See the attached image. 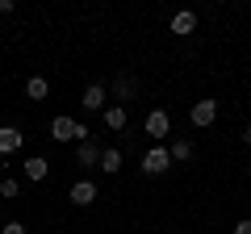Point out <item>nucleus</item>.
Here are the masks:
<instances>
[{
	"label": "nucleus",
	"mask_w": 251,
	"mask_h": 234,
	"mask_svg": "<svg viewBox=\"0 0 251 234\" xmlns=\"http://www.w3.org/2000/svg\"><path fill=\"white\" fill-rule=\"evenodd\" d=\"M67 197H72V205L84 209V205H92V201H97V184H92V180H75Z\"/></svg>",
	"instance_id": "8"
},
{
	"label": "nucleus",
	"mask_w": 251,
	"mask_h": 234,
	"mask_svg": "<svg viewBox=\"0 0 251 234\" xmlns=\"http://www.w3.org/2000/svg\"><path fill=\"white\" fill-rule=\"evenodd\" d=\"M25 146V134H21L17 126H0V155H13Z\"/></svg>",
	"instance_id": "7"
},
{
	"label": "nucleus",
	"mask_w": 251,
	"mask_h": 234,
	"mask_svg": "<svg viewBox=\"0 0 251 234\" xmlns=\"http://www.w3.org/2000/svg\"><path fill=\"white\" fill-rule=\"evenodd\" d=\"M168 155H172V163L193 159V142H188V138H168Z\"/></svg>",
	"instance_id": "13"
},
{
	"label": "nucleus",
	"mask_w": 251,
	"mask_h": 234,
	"mask_svg": "<svg viewBox=\"0 0 251 234\" xmlns=\"http://www.w3.org/2000/svg\"><path fill=\"white\" fill-rule=\"evenodd\" d=\"M46 92H50V84H46L42 75H29L25 80V96L29 100H46Z\"/></svg>",
	"instance_id": "14"
},
{
	"label": "nucleus",
	"mask_w": 251,
	"mask_h": 234,
	"mask_svg": "<svg viewBox=\"0 0 251 234\" xmlns=\"http://www.w3.org/2000/svg\"><path fill=\"white\" fill-rule=\"evenodd\" d=\"M122 163H126V155L117 151V146L100 151V171H105V176H117V171H122Z\"/></svg>",
	"instance_id": "11"
},
{
	"label": "nucleus",
	"mask_w": 251,
	"mask_h": 234,
	"mask_svg": "<svg viewBox=\"0 0 251 234\" xmlns=\"http://www.w3.org/2000/svg\"><path fill=\"white\" fill-rule=\"evenodd\" d=\"M0 234H25V222H4V230Z\"/></svg>",
	"instance_id": "17"
},
{
	"label": "nucleus",
	"mask_w": 251,
	"mask_h": 234,
	"mask_svg": "<svg viewBox=\"0 0 251 234\" xmlns=\"http://www.w3.org/2000/svg\"><path fill=\"white\" fill-rule=\"evenodd\" d=\"M234 234H251V217H243V222L234 226Z\"/></svg>",
	"instance_id": "18"
},
{
	"label": "nucleus",
	"mask_w": 251,
	"mask_h": 234,
	"mask_svg": "<svg viewBox=\"0 0 251 234\" xmlns=\"http://www.w3.org/2000/svg\"><path fill=\"white\" fill-rule=\"evenodd\" d=\"M100 117H105V126H109V130H126V105H109Z\"/></svg>",
	"instance_id": "15"
},
{
	"label": "nucleus",
	"mask_w": 251,
	"mask_h": 234,
	"mask_svg": "<svg viewBox=\"0 0 251 234\" xmlns=\"http://www.w3.org/2000/svg\"><path fill=\"white\" fill-rule=\"evenodd\" d=\"M188 121H193L197 130L214 126V121H218V100H197V105L188 109Z\"/></svg>",
	"instance_id": "5"
},
{
	"label": "nucleus",
	"mask_w": 251,
	"mask_h": 234,
	"mask_svg": "<svg viewBox=\"0 0 251 234\" xmlns=\"http://www.w3.org/2000/svg\"><path fill=\"white\" fill-rule=\"evenodd\" d=\"M0 176H4V155H0Z\"/></svg>",
	"instance_id": "20"
},
{
	"label": "nucleus",
	"mask_w": 251,
	"mask_h": 234,
	"mask_svg": "<svg viewBox=\"0 0 251 234\" xmlns=\"http://www.w3.org/2000/svg\"><path fill=\"white\" fill-rule=\"evenodd\" d=\"M50 138H54V142H75V146H80V142H92V130L84 126V121H75V117L59 113L50 121Z\"/></svg>",
	"instance_id": "1"
},
{
	"label": "nucleus",
	"mask_w": 251,
	"mask_h": 234,
	"mask_svg": "<svg viewBox=\"0 0 251 234\" xmlns=\"http://www.w3.org/2000/svg\"><path fill=\"white\" fill-rule=\"evenodd\" d=\"M147 134L155 138V146L172 138V117H168V109H151V113H147Z\"/></svg>",
	"instance_id": "3"
},
{
	"label": "nucleus",
	"mask_w": 251,
	"mask_h": 234,
	"mask_svg": "<svg viewBox=\"0 0 251 234\" xmlns=\"http://www.w3.org/2000/svg\"><path fill=\"white\" fill-rule=\"evenodd\" d=\"M17 192H21V184L13 180V176H4V180H0V201H4V197H17Z\"/></svg>",
	"instance_id": "16"
},
{
	"label": "nucleus",
	"mask_w": 251,
	"mask_h": 234,
	"mask_svg": "<svg viewBox=\"0 0 251 234\" xmlns=\"http://www.w3.org/2000/svg\"><path fill=\"white\" fill-rule=\"evenodd\" d=\"M46 176H50V163H46L42 159V155H29V159H25V180H46Z\"/></svg>",
	"instance_id": "10"
},
{
	"label": "nucleus",
	"mask_w": 251,
	"mask_h": 234,
	"mask_svg": "<svg viewBox=\"0 0 251 234\" xmlns=\"http://www.w3.org/2000/svg\"><path fill=\"white\" fill-rule=\"evenodd\" d=\"M172 167V155H168V142H159V146H151V151L143 155V171L147 176H163V171Z\"/></svg>",
	"instance_id": "4"
},
{
	"label": "nucleus",
	"mask_w": 251,
	"mask_h": 234,
	"mask_svg": "<svg viewBox=\"0 0 251 234\" xmlns=\"http://www.w3.org/2000/svg\"><path fill=\"white\" fill-rule=\"evenodd\" d=\"M75 163H80V167H100V146L97 142H80L75 146Z\"/></svg>",
	"instance_id": "9"
},
{
	"label": "nucleus",
	"mask_w": 251,
	"mask_h": 234,
	"mask_svg": "<svg viewBox=\"0 0 251 234\" xmlns=\"http://www.w3.org/2000/svg\"><path fill=\"white\" fill-rule=\"evenodd\" d=\"M193 29H197V17H193V13H188V9H180L176 17H172V34L188 38V34H193Z\"/></svg>",
	"instance_id": "12"
},
{
	"label": "nucleus",
	"mask_w": 251,
	"mask_h": 234,
	"mask_svg": "<svg viewBox=\"0 0 251 234\" xmlns=\"http://www.w3.org/2000/svg\"><path fill=\"white\" fill-rule=\"evenodd\" d=\"M243 142H247V146H251V126H247V130H243Z\"/></svg>",
	"instance_id": "19"
},
{
	"label": "nucleus",
	"mask_w": 251,
	"mask_h": 234,
	"mask_svg": "<svg viewBox=\"0 0 251 234\" xmlns=\"http://www.w3.org/2000/svg\"><path fill=\"white\" fill-rule=\"evenodd\" d=\"M105 88H109V96H117V105H130V100L138 96V80H134V75H126V71H117Z\"/></svg>",
	"instance_id": "2"
},
{
	"label": "nucleus",
	"mask_w": 251,
	"mask_h": 234,
	"mask_svg": "<svg viewBox=\"0 0 251 234\" xmlns=\"http://www.w3.org/2000/svg\"><path fill=\"white\" fill-rule=\"evenodd\" d=\"M80 105L88 109V113H97V109L105 113V109H109V88H105V84H88L84 96H80Z\"/></svg>",
	"instance_id": "6"
}]
</instances>
